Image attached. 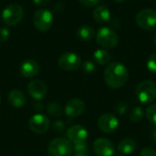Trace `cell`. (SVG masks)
I'll return each instance as SVG.
<instances>
[{
  "instance_id": "cell-35",
  "label": "cell",
  "mask_w": 156,
  "mask_h": 156,
  "mask_svg": "<svg viewBox=\"0 0 156 156\" xmlns=\"http://www.w3.org/2000/svg\"><path fill=\"white\" fill-rule=\"evenodd\" d=\"M154 46L156 47V34L154 35Z\"/></svg>"
},
{
  "instance_id": "cell-38",
  "label": "cell",
  "mask_w": 156,
  "mask_h": 156,
  "mask_svg": "<svg viewBox=\"0 0 156 156\" xmlns=\"http://www.w3.org/2000/svg\"><path fill=\"white\" fill-rule=\"evenodd\" d=\"M118 156H124V155H118Z\"/></svg>"
},
{
  "instance_id": "cell-7",
  "label": "cell",
  "mask_w": 156,
  "mask_h": 156,
  "mask_svg": "<svg viewBox=\"0 0 156 156\" xmlns=\"http://www.w3.org/2000/svg\"><path fill=\"white\" fill-rule=\"evenodd\" d=\"M137 25L147 31H153L156 29V11L154 9L145 8L138 12L136 15Z\"/></svg>"
},
{
  "instance_id": "cell-16",
  "label": "cell",
  "mask_w": 156,
  "mask_h": 156,
  "mask_svg": "<svg viewBox=\"0 0 156 156\" xmlns=\"http://www.w3.org/2000/svg\"><path fill=\"white\" fill-rule=\"evenodd\" d=\"M8 101L14 108H21L26 104V96L19 90H12L8 93Z\"/></svg>"
},
{
  "instance_id": "cell-36",
  "label": "cell",
  "mask_w": 156,
  "mask_h": 156,
  "mask_svg": "<svg viewBox=\"0 0 156 156\" xmlns=\"http://www.w3.org/2000/svg\"><path fill=\"white\" fill-rule=\"evenodd\" d=\"M0 102H1V95H0Z\"/></svg>"
},
{
  "instance_id": "cell-11",
  "label": "cell",
  "mask_w": 156,
  "mask_h": 156,
  "mask_svg": "<svg viewBox=\"0 0 156 156\" xmlns=\"http://www.w3.org/2000/svg\"><path fill=\"white\" fill-rule=\"evenodd\" d=\"M98 127L104 133H112L119 127V121L113 115L110 113L102 114L98 120Z\"/></svg>"
},
{
  "instance_id": "cell-23",
  "label": "cell",
  "mask_w": 156,
  "mask_h": 156,
  "mask_svg": "<svg viewBox=\"0 0 156 156\" xmlns=\"http://www.w3.org/2000/svg\"><path fill=\"white\" fill-rule=\"evenodd\" d=\"M146 117L147 120L154 125L156 126V104H152L146 109Z\"/></svg>"
},
{
  "instance_id": "cell-30",
  "label": "cell",
  "mask_w": 156,
  "mask_h": 156,
  "mask_svg": "<svg viewBox=\"0 0 156 156\" xmlns=\"http://www.w3.org/2000/svg\"><path fill=\"white\" fill-rule=\"evenodd\" d=\"M141 156H156V150L152 147H145L141 151Z\"/></svg>"
},
{
  "instance_id": "cell-12",
  "label": "cell",
  "mask_w": 156,
  "mask_h": 156,
  "mask_svg": "<svg viewBox=\"0 0 156 156\" xmlns=\"http://www.w3.org/2000/svg\"><path fill=\"white\" fill-rule=\"evenodd\" d=\"M85 111V103L82 100L74 98L69 100L64 109L65 114L69 118H76L80 116Z\"/></svg>"
},
{
  "instance_id": "cell-2",
  "label": "cell",
  "mask_w": 156,
  "mask_h": 156,
  "mask_svg": "<svg viewBox=\"0 0 156 156\" xmlns=\"http://www.w3.org/2000/svg\"><path fill=\"white\" fill-rule=\"evenodd\" d=\"M137 99L142 103H151L156 100V82L146 80L140 82L135 90Z\"/></svg>"
},
{
  "instance_id": "cell-17",
  "label": "cell",
  "mask_w": 156,
  "mask_h": 156,
  "mask_svg": "<svg viewBox=\"0 0 156 156\" xmlns=\"http://www.w3.org/2000/svg\"><path fill=\"white\" fill-rule=\"evenodd\" d=\"M92 16L96 22H98L100 24H103V23H107L111 20V12L107 6L99 5L94 8Z\"/></svg>"
},
{
  "instance_id": "cell-24",
  "label": "cell",
  "mask_w": 156,
  "mask_h": 156,
  "mask_svg": "<svg viewBox=\"0 0 156 156\" xmlns=\"http://www.w3.org/2000/svg\"><path fill=\"white\" fill-rule=\"evenodd\" d=\"M114 111L119 115H125L129 112V104L126 101H121L116 104Z\"/></svg>"
},
{
  "instance_id": "cell-3",
  "label": "cell",
  "mask_w": 156,
  "mask_h": 156,
  "mask_svg": "<svg viewBox=\"0 0 156 156\" xmlns=\"http://www.w3.org/2000/svg\"><path fill=\"white\" fill-rule=\"evenodd\" d=\"M73 152L72 144L65 138L53 139L48 146L49 156H72Z\"/></svg>"
},
{
  "instance_id": "cell-33",
  "label": "cell",
  "mask_w": 156,
  "mask_h": 156,
  "mask_svg": "<svg viewBox=\"0 0 156 156\" xmlns=\"http://www.w3.org/2000/svg\"><path fill=\"white\" fill-rule=\"evenodd\" d=\"M73 156H90L87 153H75Z\"/></svg>"
},
{
  "instance_id": "cell-19",
  "label": "cell",
  "mask_w": 156,
  "mask_h": 156,
  "mask_svg": "<svg viewBox=\"0 0 156 156\" xmlns=\"http://www.w3.org/2000/svg\"><path fill=\"white\" fill-rule=\"evenodd\" d=\"M77 37L82 41H90L95 37V31L92 27L83 25L77 30Z\"/></svg>"
},
{
  "instance_id": "cell-37",
  "label": "cell",
  "mask_w": 156,
  "mask_h": 156,
  "mask_svg": "<svg viewBox=\"0 0 156 156\" xmlns=\"http://www.w3.org/2000/svg\"><path fill=\"white\" fill-rule=\"evenodd\" d=\"M154 5H155V8H156V3H155V4H154Z\"/></svg>"
},
{
  "instance_id": "cell-13",
  "label": "cell",
  "mask_w": 156,
  "mask_h": 156,
  "mask_svg": "<svg viewBox=\"0 0 156 156\" xmlns=\"http://www.w3.org/2000/svg\"><path fill=\"white\" fill-rule=\"evenodd\" d=\"M67 136L71 144H81L86 142L88 138V132L82 125H73L67 131Z\"/></svg>"
},
{
  "instance_id": "cell-20",
  "label": "cell",
  "mask_w": 156,
  "mask_h": 156,
  "mask_svg": "<svg viewBox=\"0 0 156 156\" xmlns=\"http://www.w3.org/2000/svg\"><path fill=\"white\" fill-rule=\"evenodd\" d=\"M93 58L95 62L99 65H106L110 60V54L109 52L104 48H99L94 51L93 53Z\"/></svg>"
},
{
  "instance_id": "cell-15",
  "label": "cell",
  "mask_w": 156,
  "mask_h": 156,
  "mask_svg": "<svg viewBox=\"0 0 156 156\" xmlns=\"http://www.w3.org/2000/svg\"><path fill=\"white\" fill-rule=\"evenodd\" d=\"M19 69L25 78H34L39 73L40 66L34 59H26L20 64Z\"/></svg>"
},
{
  "instance_id": "cell-1",
  "label": "cell",
  "mask_w": 156,
  "mask_h": 156,
  "mask_svg": "<svg viewBox=\"0 0 156 156\" xmlns=\"http://www.w3.org/2000/svg\"><path fill=\"white\" fill-rule=\"evenodd\" d=\"M103 77L104 81L109 88L117 90L126 84L129 79V71L122 63L112 62L104 69Z\"/></svg>"
},
{
  "instance_id": "cell-32",
  "label": "cell",
  "mask_w": 156,
  "mask_h": 156,
  "mask_svg": "<svg viewBox=\"0 0 156 156\" xmlns=\"http://www.w3.org/2000/svg\"><path fill=\"white\" fill-rule=\"evenodd\" d=\"M152 138H153L154 144L156 145V127L154 129V131H153V133H152Z\"/></svg>"
},
{
  "instance_id": "cell-29",
  "label": "cell",
  "mask_w": 156,
  "mask_h": 156,
  "mask_svg": "<svg viewBox=\"0 0 156 156\" xmlns=\"http://www.w3.org/2000/svg\"><path fill=\"white\" fill-rule=\"evenodd\" d=\"M79 1L82 5L86 7H94L100 3V0H79Z\"/></svg>"
},
{
  "instance_id": "cell-14",
  "label": "cell",
  "mask_w": 156,
  "mask_h": 156,
  "mask_svg": "<svg viewBox=\"0 0 156 156\" xmlns=\"http://www.w3.org/2000/svg\"><path fill=\"white\" fill-rule=\"evenodd\" d=\"M47 86L44 81L40 80H33L27 85V91L29 95L37 101L42 100L47 94Z\"/></svg>"
},
{
  "instance_id": "cell-10",
  "label": "cell",
  "mask_w": 156,
  "mask_h": 156,
  "mask_svg": "<svg viewBox=\"0 0 156 156\" xmlns=\"http://www.w3.org/2000/svg\"><path fill=\"white\" fill-rule=\"evenodd\" d=\"M92 149L97 156H112L115 153L113 143L106 138L96 139L93 142Z\"/></svg>"
},
{
  "instance_id": "cell-8",
  "label": "cell",
  "mask_w": 156,
  "mask_h": 156,
  "mask_svg": "<svg viewBox=\"0 0 156 156\" xmlns=\"http://www.w3.org/2000/svg\"><path fill=\"white\" fill-rule=\"evenodd\" d=\"M60 69L68 71L77 70L82 64L80 57L74 52H66L60 55L58 60Z\"/></svg>"
},
{
  "instance_id": "cell-9",
  "label": "cell",
  "mask_w": 156,
  "mask_h": 156,
  "mask_svg": "<svg viewBox=\"0 0 156 156\" xmlns=\"http://www.w3.org/2000/svg\"><path fill=\"white\" fill-rule=\"evenodd\" d=\"M50 126V121L49 119L41 113H37L33 115L28 122V127L29 129L37 134H43L47 133V131L49 129Z\"/></svg>"
},
{
  "instance_id": "cell-25",
  "label": "cell",
  "mask_w": 156,
  "mask_h": 156,
  "mask_svg": "<svg viewBox=\"0 0 156 156\" xmlns=\"http://www.w3.org/2000/svg\"><path fill=\"white\" fill-rule=\"evenodd\" d=\"M147 69L152 72L156 74V52H154L150 55V57L147 59Z\"/></svg>"
},
{
  "instance_id": "cell-27",
  "label": "cell",
  "mask_w": 156,
  "mask_h": 156,
  "mask_svg": "<svg viewBox=\"0 0 156 156\" xmlns=\"http://www.w3.org/2000/svg\"><path fill=\"white\" fill-rule=\"evenodd\" d=\"M73 150L75 153H87L89 151V146L86 143L74 144Z\"/></svg>"
},
{
  "instance_id": "cell-21",
  "label": "cell",
  "mask_w": 156,
  "mask_h": 156,
  "mask_svg": "<svg viewBox=\"0 0 156 156\" xmlns=\"http://www.w3.org/2000/svg\"><path fill=\"white\" fill-rule=\"evenodd\" d=\"M144 116V111L142 107L140 106H137V107H134L132 112H130L129 114V118H130V121L132 122H134V123H137V122H140L143 118Z\"/></svg>"
},
{
  "instance_id": "cell-18",
  "label": "cell",
  "mask_w": 156,
  "mask_h": 156,
  "mask_svg": "<svg viewBox=\"0 0 156 156\" xmlns=\"http://www.w3.org/2000/svg\"><path fill=\"white\" fill-rule=\"evenodd\" d=\"M137 148V144L135 140L132 138H125L122 139L117 146L118 152L122 154H133Z\"/></svg>"
},
{
  "instance_id": "cell-34",
  "label": "cell",
  "mask_w": 156,
  "mask_h": 156,
  "mask_svg": "<svg viewBox=\"0 0 156 156\" xmlns=\"http://www.w3.org/2000/svg\"><path fill=\"white\" fill-rule=\"evenodd\" d=\"M115 2H117V3H123V2H125L126 0H114Z\"/></svg>"
},
{
  "instance_id": "cell-22",
  "label": "cell",
  "mask_w": 156,
  "mask_h": 156,
  "mask_svg": "<svg viewBox=\"0 0 156 156\" xmlns=\"http://www.w3.org/2000/svg\"><path fill=\"white\" fill-rule=\"evenodd\" d=\"M47 112L49 115L53 117H60L63 113L62 108L60 107L59 104L56 102H50L47 106Z\"/></svg>"
},
{
  "instance_id": "cell-4",
  "label": "cell",
  "mask_w": 156,
  "mask_h": 156,
  "mask_svg": "<svg viewBox=\"0 0 156 156\" xmlns=\"http://www.w3.org/2000/svg\"><path fill=\"white\" fill-rule=\"evenodd\" d=\"M96 40L98 44L104 48H113L119 43V37L113 29L102 27L97 32Z\"/></svg>"
},
{
  "instance_id": "cell-5",
  "label": "cell",
  "mask_w": 156,
  "mask_h": 156,
  "mask_svg": "<svg viewBox=\"0 0 156 156\" xmlns=\"http://www.w3.org/2000/svg\"><path fill=\"white\" fill-rule=\"evenodd\" d=\"M24 17V9L17 4L7 5L2 12V19L7 26L17 25Z\"/></svg>"
},
{
  "instance_id": "cell-6",
  "label": "cell",
  "mask_w": 156,
  "mask_h": 156,
  "mask_svg": "<svg viewBox=\"0 0 156 156\" xmlns=\"http://www.w3.org/2000/svg\"><path fill=\"white\" fill-rule=\"evenodd\" d=\"M33 23L35 27L40 32L48 31L53 25L52 13L45 8L38 9L33 16Z\"/></svg>"
},
{
  "instance_id": "cell-26",
  "label": "cell",
  "mask_w": 156,
  "mask_h": 156,
  "mask_svg": "<svg viewBox=\"0 0 156 156\" xmlns=\"http://www.w3.org/2000/svg\"><path fill=\"white\" fill-rule=\"evenodd\" d=\"M82 65V69L84 70V72L88 73V74H91L93 72L96 71L97 69V67H96V64L91 61V60H86Z\"/></svg>"
},
{
  "instance_id": "cell-28",
  "label": "cell",
  "mask_w": 156,
  "mask_h": 156,
  "mask_svg": "<svg viewBox=\"0 0 156 156\" xmlns=\"http://www.w3.org/2000/svg\"><path fill=\"white\" fill-rule=\"evenodd\" d=\"M10 36V31L6 27H0V42H5L8 39Z\"/></svg>"
},
{
  "instance_id": "cell-31",
  "label": "cell",
  "mask_w": 156,
  "mask_h": 156,
  "mask_svg": "<svg viewBox=\"0 0 156 156\" xmlns=\"http://www.w3.org/2000/svg\"><path fill=\"white\" fill-rule=\"evenodd\" d=\"M33 2L38 6H47L49 3V0H33Z\"/></svg>"
}]
</instances>
